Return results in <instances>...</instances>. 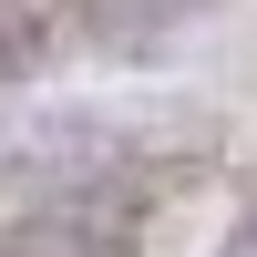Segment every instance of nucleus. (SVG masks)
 <instances>
[{"instance_id": "1", "label": "nucleus", "mask_w": 257, "mask_h": 257, "mask_svg": "<svg viewBox=\"0 0 257 257\" xmlns=\"http://www.w3.org/2000/svg\"><path fill=\"white\" fill-rule=\"evenodd\" d=\"M237 257H257V216H247V226H237Z\"/></svg>"}]
</instances>
